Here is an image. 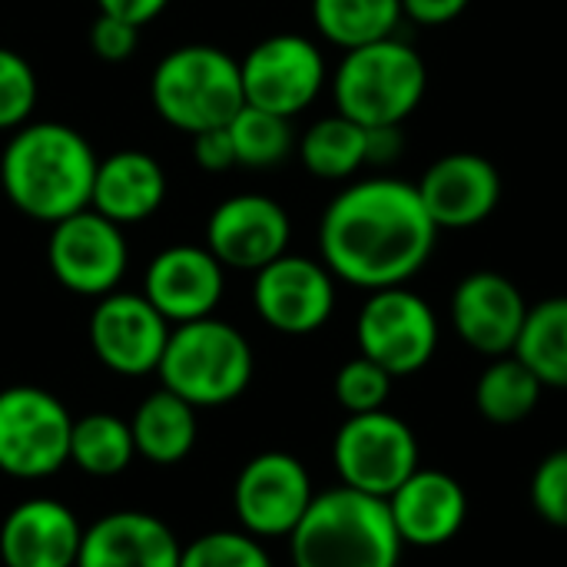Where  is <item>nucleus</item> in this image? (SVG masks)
Segmentation results:
<instances>
[{"mask_svg":"<svg viewBox=\"0 0 567 567\" xmlns=\"http://www.w3.org/2000/svg\"><path fill=\"white\" fill-rule=\"evenodd\" d=\"M439 229L429 219L415 183L372 176L332 196L319 219L326 269L365 292L405 286L435 252Z\"/></svg>","mask_w":567,"mask_h":567,"instance_id":"obj_1","label":"nucleus"},{"mask_svg":"<svg viewBox=\"0 0 567 567\" xmlns=\"http://www.w3.org/2000/svg\"><path fill=\"white\" fill-rule=\"evenodd\" d=\"M96 153L66 123H23L0 153V189L17 213L37 223H60L90 206Z\"/></svg>","mask_w":567,"mask_h":567,"instance_id":"obj_2","label":"nucleus"},{"mask_svg":"<svg viewBox=\"0 0 567 567\" xmlns=\"http://www.w3.org/2000/svg\"><path fill=\"white\" fill-rule=\"evenodd\" d=\"M402 548L389 502L346 485L319 492L289 535L292 567H399Z\"/></svg>","mask_w":567,"mask_h":567,"instance_id":"obj_3","label":"nucleus"},{"mask_svg":"<svg viewBox=\"0 0 567 567\" xmlns=\"http://www.w3.org/2000/svg\"><path fill=\"white\" fill-rule=\"evenodd\" d=\"M150 100L156 116L179 133L226 126L246 106L239 60L213 43L176 47L153 66Z\"/></svg>","mask_w":567,"mask_h":567,"instance_id":"obj_4","label":"nucleus"},{"mask_svg":"<svg viewBox=\"0 0 567 567\" xmlns=\"http://www.w3.org/2000/svg\"><path fill=\"white\" fill-rule=\"evenodd\" d=\"M429 86L425 60L399 37H385L346 50L332 73L336 113L359 126H402L422 103Z\"/></svg>","mask_w":567,"mask_h":567,"instance_id":"obj_5","label":"nucleus"},{"mask_svg":"<svg viewBox=\"0 0 567 567\" xmlns=\"http://www.w3.org/2000/svg\"><path fill=\"white\" fill-rule=\"evenodd\" d=\"M252 346L249 339L216 319H196L169 329L163 359H159V382L193 409H216L236 402L252 382Z\"/></svg>","mask_w":567,"mask_h":567,"instance_id":"obj_6","label":"nucleus"},{"mask_svg":"<svg viewBox=\"0 0 567 567\" xmlns=\"http://www.w3.org/2000/svg\"><path fill=\"white\" fill-rule=\"evenodd\" d=\"M73 419L66 405L40 385L0 392V472L20 482L56 475L70 462Z\"/></svg>","mask_w":567,"mask_h":567,"instance_id":"obj_7","label":"nucleus"},{"mask_svg":"<svg viewBox=\"0 0 567 567\" xmlns=\"http://www.w3.org/2000/svg\"><path fill=\"white\" fill-rule=\"evenodd\" d=\"M332 465L346 488L389 498L419 465V439L409 422L379 409L349 415L332 439Z\"/></svg>","mask_w":567,"mask_h":567,"instance_id":"obj_8","label":"nucleus"},{"mask_svg":"<svg viewBox=\"0 0 567 567\" xmlns=\"http://www.w3.org/2000/svg\"><path fill=\"white\" fill-rule=\"evenodd\" d=\"M359 355L382 365L392 379L422 372L439 349V319L432 306L405 289H375L359 309L355 319Z\"/></svg>","mask_w":567,"mask_h":567,"instance_id":"obj_9","label":"nucleus"},{"mask_svg":"<svg viewBox=\"0 0 567 567\" xmlns=\"http://www.w3.org/2000/svg\"><path fill=\"white\" fill-rule=\"evenodd\" d=\"M249 106L292 120L316 103L329 73L322 50L302 33H272L239 60Z\"/></svg>","mask_w":567,"mask_h":567,"instance_id":"obj_10","label":"nucleus"},{"mask_svg":"<svg viewBox=\"0 0 567 567\" xmlns=\"http://www.w3.org/2000/svg\"><path fill=\"white\" fill-rule=\"evenodd\" d=\"M126 262L130 249L123 239V226L90 206L50 226L47 266L66 292L100 299L120 286V279L126 276Z\"/></svg>","mask_w":567,"mask_h":567,"instance_id":"obj_11","label":"nucleus"},{"mask_svg":"<svg viewBox=\"0 0 567 567\" xmlns=\"http://www.w3.org/2000/svg\"><path fill=\"white\" fill-rule=\"evenodd\" d=\"M312 498V478L289 452H262L249 458L233 488L236 518L252 538H289Z\"/></svg>","mask_w":567,"mask_h":567,"instance_id":"obj_12","label":"nucleus"},{"mask_svg":"<svg viewBox=\"0 0 567 567\" xmlns=\"http://www.w3.org/2000/svg\"><path fill=\"white\" fill-rule=\"evenodd\" d=\"M252 276L256 316L282 336L319 332L336 312V276L322 259L282 252Z\"/></svg>","mask_w":567,"mask_h":567,"instance_id":"obj_13","label":"nucleus"},{"mask_svg":"<svg viewBox=\"0 0 567 567\" xmlns=\"http://www.w3.org/2000/svg\"><path fill=\"white\" fill-rule=\"evenodd\" d=\"M169 322L143 292H106L90 312V349L116 375L140 379L159 369Z\"/></svg>","mask_w":567,"mask_h":567,"instance_id":"obj_14","label":"nucleus"},{"mask_svg":"<svg viewBox=\"0 0 567 567\" xmlns=\"http://www.w3.org/2000/svg\"><path fill=\"white\" fill-rule=\"evenodd\" d=\"M292 223L282 203L262 193L223 199L206 219V249L239 272H259L289 249Z\"/></svg>","mask_w":567,"mask_h":567,"instance_id":"obj_15","label":"nucleus"},{"mask_svg":"<svg viewBox=\"0 0 567 567\" xmlns=\"http://www.w3.org/2000/svg\"><path fill=\"white\" fill-rule=\"evenodd\" d=\"M226 292V266L206 246H166L143 272V296L169 322H196L216 312Z\"/></svg>","mask_w":567,"mask_h":567,"instance_id":"obj_16","label":"nucleus"},{"mask_svg":"<svg viewBox=\"0 0 567 567\" xmlns=\"http://www.w3.org/2000/svg\"><path fill=\"white\" fill-rule=\"evenodd\" d=\"M435 229H472L502 203V173L482 153H449L415 183Z\"/></svg>","mask_w":567,"mask_h":567,"instance_id":"obj_17","label":"nucleus"},{"mask_svg":"<svg viewBox=\"0 0 567 567\" xmlns=\"http://www.w3.org/2000/svg\"><path fill=\"white\" fill-rule=\"evenodd\" d=\"M528 309L522 289L492 269L465 276L452 292V326L458 339L488 359L515 352Z\"/></svg>","mask_w":567,"mask_h":567,"instance_id":"obj_18","label":"nucleus"},{"mask_svg":"<svg viewBox=\"0 0 567 567\" xmlns=\"http://www.w3.org/2000/svg\"><path fill=\"white\" fill-rule=\"evenodd\" d=\"M389 512L402 545L442 548L468 522V495L462 482L439 468H419L389 498Z\"/></svg>","mask_w":567,"mask_h":567,"instance_id":"obj_19","label":"nucleus"},{"mask_svg":"<svg viewBox=\"0 0 567 567\" xmlns=\"http://www.w3.org/2000/svg\"><path fill=\"white\" fill-rule=\"evenodd\" d=\"M80 518L53 498L20 502L0 525V561L7 567H76Z\"/></svg>","mask_w":567,"mask_h":567,"instance_id":"obj_20","label":"nucleus"},{"mask_svg":"<svg viewBox=\"0 0 567 567\" xmlns=\"http://www.w3.org/2000/svg\"><path fill=\"white\" fill-rule=\"evenodd\" d=\"M183 545L146 512H113L83 528L76 567H179Z\"/></svg>","mask_w":567,"mask_h":567,"instance_id":"obj_21","label":"nucleus"},{"mask_svg":"<svg viewBox=\"0 0 567 567\" xmlns=\"http://www.w3.org/2000/svg\"><path fill=\"white\" fill-rule=\"evenodd\" d=\"M166 199V173L156 156L143 150H116L96 163L90 209L116 226L143 223L159 213Z\"/></svg>","mask_w":567,"mask_h":567,"instance_id":"obj_22","label":"nucleus"},{"mask_svg":"<svg viewBox=\"0 0 567 567\" xmlns=\"http://www.w3.org/2000/svg\"><path fill=\"white\" fill-rule=\"evenodd\" d=\"M136 455L153 462V465H176L183 462L199 435L196 425V409L173 395L169 389H156L140 402L130 422Z\"/></svg>","mask_w":567,"mask_h":567,"instance_id":"obj_23","label":"nucleus"},{"mask_svg":"<svg viewBox=\"0 0 567 567\" xmlns=\"http://www.w3.org/2000/svg\"><path fill=\"white\" fill-rule=\"evenodd\" d=\"M542 379L512 352L498 355L485 365L475 382V409L492 425H518L532 419L542 402Z\"/></svg>","mask_w":567,"mask_h":567,"instance_id":"obj_24","label":"nucleus"},{"mask_svg":"<svg viewBox=\"0 0 567 567\" xmlns=\"http://www.w3.org/2000/svg\"><path fill=\"white\" fill-rule=\"evenodd\" d=\"M316 30L339 50H355L395 37L402 0H312Z\"/></svg>","mask_w":567,"mask_h":567,"instance_id":"obj_25","label":"nucleus"},{"mask_svg":"<svg viewBox=\"0 0 567 567\" xmlns=\"http://www.w3.org/2000/svg\"><path fill=\"white\" fill-rule=\"evenodd\" d=\"M515 355L545 389L567 392V296H551L528 309Z\"/></svg>","mask_w":567,"mask_h":567,"instance_id":"obj_26","label":"nucleus"},{"mask_svg":"<svg viewBox=\"0 0 567 567\" xmlns=\"http://www.w3.org/2000/svg\"><path fill=\"white\" fill-rule=\"evenodd\" d=\"M299 159L316 179H352L365 166V126L342 113L316 120L299 140Z\"/></svg>","mask_w":567,"mask_h":567,"instance_id":"obj_27","label":"nucleus"},{"mask_svg":"<svg viewBox=\"0 0 567 567\" xmlns=\"http://www.w3.org/2000/svg\"><path fill=\"white\" fill-rule=\"evenodd\" d=\"M136 458L130 422L110 412H90L83 419H73L70 432V462L93 475V478H113L130 468Z\"/></svg>","mask_w":567,"mask_h":567,"instance_id":"obj_28","label":"nucleus"},{"mask_svg":"<svg viewBox=\"0 0 567 567\" xmlns=\"http://www.w3.org/2000/svg\"><path fill=\"white\" fill-rule=\"evenodd\" d=\"M236 150V166L249 169H272L292 153V126L286 116H276L259 106H243L229 123H226Z\"/></svg>","mask_w":567,"mask_h":567,"instance_id":"obj_29","label":"nucleus"},{"mask_svg":"<svg viewBox=\"0 0 567 567\" xmlns=\"http://www.w3.org/2000/svg\"><path fill=\"white\" fill-rule=\"evenodd\" d=\"M179 567H272V558L246 532H209L183 548Z\"/></svg>","mask_w":567,"mask_h":567,"instance_id":"obj_30","label":"nucleus"},{"mask_svg":"<svg viewBox=\"0 0 567 567\" xmlns=\"http://www.w3.org/2000/svg\"><path fill=\"white\" fill-rule=\"evenodd\" d=\"M336 402L349 412V415H362V412H379L385 409L389 395H392V375L375 365L365 355L349 359L332 382Z\"/></svg>","mask_w":567,"mask_h":567,"instance_id":"obj_31","label":"nucleus"},{"mask_svg":"<svg viewBox=\"0 0 567 567\" xmlns=\"http://www.w3.org/2000/svg\"><path fill=\"white\" fill-rule=\"evenodd\" d=\"M37 106V73L23 53L0 47V130L30 123Z\"/></svg>","mask_w":567,"mask_h":567,"instance_id":"obj_32","label":"nucleus"},{"mask_svg":"<svg viewBox=\"0 0 567 567\" xmlns=\"http://www.w3.org/2000/svg\"><path fill=\"white\" fill-rule=\"evenodd\" d=\"M528 495H532L535 515L545 525L567 532V449H555L551 455L538 462Z\"/></svg>","mask_w":567,"mask_h":567,"instance_id":"obj_33","label":"nucleus"},{"mask_svg":"<svg viewBox=\"0 0 567 567\" xmlns=\"http://www.w3.org/2000/svg\"><path fill=\"white\" fill-rule=\"evenodd\" d=\"M90 47L100 60L106 63H123L136 53L140 47V27L116 20L110 13H100L90 27Z\"/></svg>","mask_w":567,"mask_h":567,"instance_id":"obj_34","label":"nucleus"},{"mask_svg":"<svg viewBox=\"0 0 567 567\" xmlns=\"http://www.w3.org/2000/svg\"><path fill=\"white\" fill-rule=\"evenodd\" d=\"M193 156H196V166L206 169V173H226L236 166V150H233V136L226 126H216V130H203L193 136Z\"/></svg>","mask_w":567,"mask_h":567,"instance_id":"obj_35","label":"nucleus"},{"mask_svg":"<svg viewBox=\"0 0 567 567\" xmlns=\"http://www.w3.org/2000/svg\"><path fill=\"white\" fill-rule=\"evenodd\" d=\"M472 0H402V17L419 27H445L468 10Z\"/></svg>","mask_w":567,"mask_h":567,"instance_id":"obj_36","label":"nucleus"},{"mask_svg":"<svg viewBox=\"0 0 567 567\" xmlns=\"http://www.w3.org/2000/svg\"><path fill=\"white\" fill-rule=\"evenodd\" d=\"M405 150L402 126H372L365 130V163L372 166H392Z\"/></svg>","mask_w":567,"mask_h":567,"instance_id":"obj_37","label":"nucleus"},{"mask_svg":"<svg viewBox=\"0 0 567 567\" xmlns=\"http://www.w3.org/2000/svg\"><path fill=\"white\" fill-rule=\"evenodd\" d=\"M96 7H100V13H110L133 27H146L169 7V0H96Z\"/></svg>","mask_w":567,"mask_h":567,"instance_id":"obj_38","label":"nucleus"}]
</instances>
